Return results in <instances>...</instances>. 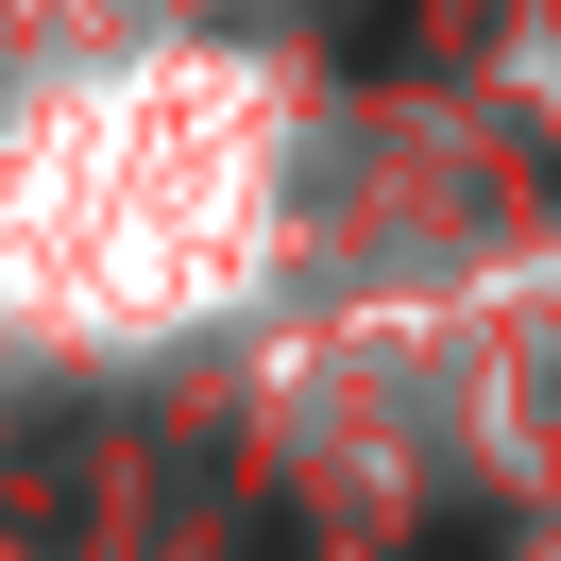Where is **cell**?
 I'll return each instance as SVG.
<instances>
[{"instance_id": "1", "label": "cell", "mask_w": 561, "mask_h": 561, "mask_svg": "<svg viewBox=\"0 0 561 561\" xmlns=\"http://www.w3.org/2000/svg\"><path fill=\"white\" fill-rule=\"evenodd\" d=\"M409 561H511V527H493V511H443V527H425Z\"/></svg>"}]
</instances>
